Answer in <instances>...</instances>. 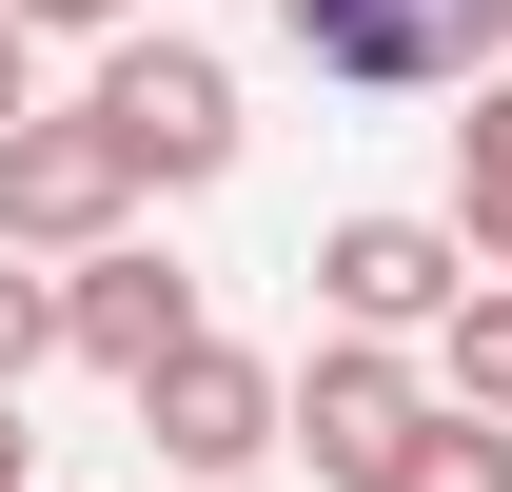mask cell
<instances>
[{
  "mask_svg": "<svg viewBox=\"0 0 512 492\" xmlns=\"http://www.w3.org/2000/svg\"><path fill=\"white\" fill-rule=\"evenodd\" d=\"M434 414H493V433H512V276H473V296H453V335H434Z\"/></svg>",
  "mask_w": 512,
  "mask_h": 492,
  "instance_id": "9c48e42d",
  "label": "cell"
},
{
  "mask_svg": "<svg viewBox=\"0 0 512 492\" xmlns=\"http://www.w3.org/2000/svg\"><path fill=\"white\" fill-rule=\"evenodd\" d=\"M394 492H512V433H493V414H434V433H414V473H394Z\"/></svg>",
  "mask_w": 512,
  "mask_h": 492,
  "instance_id": "30bf717a",
  "label": "cell"
},
{
  "mask_svg": "<svg viewBox=\"0 0 512 492\" xmlns=\"http://www.w3.org/2000/svg\"><path fill=\"white\" fill-rule=\"evenodd\" d=\"M119 237H138L119 138L79 119V99H40V119L0 138V256H20V276H79V256H119Z\"/></svg>",
  "mask_w": 512,
  "mask_h": 492,
  "instance_id": "277c9868",
  "label": "cell"
},
{
  "mask_svg": "<svg viewBox=\"0 0 512 492\" xmlns=\"http://www.w3.org/2000/svg\"><path fill=\"white\" fill-rule=\"evenodd\" d=\"M20 40H138V0H0Z\"/></svg>",
  "mask_w": 512,
  "mask_h": 492,
  "instance_id": "7c38bea8",
  "label": "cell"
},
{
  "mask_svg": "<svg viewBox=\"0 0 512 492\" xmlns=\"http://www.w3.org/2000/svg\"><path fill=\"white\" fill-rule=\"evenodd\" d=\"M453 237H473V276H512V79L453 99Z\"/></svg>",
  "mask_w": 512,
  "mask_h": 492,
  "instance_id": "ba28073f",
  "label": "cell"
},
{
  "mask_svg": "<svg viewBox=\"0 0 512 492\" xmlns=\"http://www.w3.org/2000/svg\"><path fill=\"white\" fill-rule=\"evenodd\" d=\"M138 433H158V473H197V492H256V473H276V355L197 335V355L138 394Z\"/></svg>",
  "mask_w": 512,
  "mask_h": 492,
  "instance_id": "52a82bcc",
  "label": "cell"
},
{
  "mask_svg": "<svg viewBox=\"0 0 512 492\" xmlns=\"http://www.w3.org/2000/svg\"><path fill=\"white\" fill-rule=\"evenodd\" d=\"M197 335H217V315H197V276H178L158 237H119V256H79V276H60V355L119 374V394H158Z\"/></svg>",
  "mask_w": 512,
  "mask_h": 492,
  "instance_id": "8992f818",
  "label": "cell"
},
{
  "mask_svg": "<svg viewBox=\"0 0 512 492\" xmlns=\"http://www.w3.org/2000/svg\"><path fill=\"white\" fill-rule=\"evenodd\" d=\"M276 40L355 99H473L512 79V0H276Z\"/></svg>",
  "mask_w": 512,
  "mask_h": 492,
  "instance_id": "7a4b0ae2",
  "label": "cell"
},
{
  "mask_svg": "<svg viewBox=\"0 0 512 492\" xmlns=\"http://www.w3.org/2000/svg\"><path fill=\"white\" fill-rule=\"evenodd\" d=\"M414 433H434V355H394V335H316L276 374V453H316V492H394Z\"/></svg>",
  "mask_w": 512,
  "mask_h": 492,
  "instance_id": "3957f363",
  "label": "cell"
},
{
  "mask_svg": "<svg viewBox=\"0 0 512 492\" xmlns=\"http://www.w3.org/2000/svg\"><path fill=\"white\" fill-rule=\"evenodd\" d=\"M0 492H40V433H20V394H0Z\"/></svg>",
  "mask_w": 512,
  "mask_h": 492,
  "instance_id": "5bb4252c",
  "label": "cell"
},
{
  "mask_svg": "<svg viewBox=\"0 0 512 492\" xmlns=\"http://www.w3.org/2000/svg\"><path fill=\"white\" fill-rule=\"evenodd\" d=\"M40 119V40H20V20H0V138Z\"/></svg>",
  "mask_w": 512,
  "mask_h": 492,
  "instance_id": "4fadbf2b",
  "label": "cell"
},
{
  "mask_svg": "<svg viewBox=\"0 0 512 492\" xmlns=\"http://www.w3.org/2000/svg\"><path fill=\"white\" fill-rule=\"evenodd\" d=\"M316 296H335V335H453V296H473V237L453 217H335L316 237Z\"/></svg>",
  "mask_w": 512,
  "mask_h": 492,
  "instance_id": "5b68a950",
  "label": "cell"
},
{
  "mask_svg": "<svg viewBox=\"0 0 512 492\" xmlns=\"http://www.w3.org/2000/svg\"><path fill=\"white\" fill-rule=\"evenodd\" d=\"M40 355H60V276H20V256H0V394H20Z\"/></svg>",
  "mask_w": 512,
  "mask_h": 492,
  "instance_id": "8fae6325",
  "label": "cell"
},
{
  "mask_svg": "<svg viewBox=\"0 0 512 492\" xmlns=\"http://www.w3.org/2000/svg\"><path fill=\"white\" fill-rule=\"evenodd\" d=\"M79 119L119 138V178L138 197H197V178H237V60L217 40H178V20H138V40H99V79H79Z\"/></svg>",
  "mask_w": 512,
  "mask_h": 492,
  "instance_id": "6da1fadb",
  "label": "cell"
}]
</instances>
